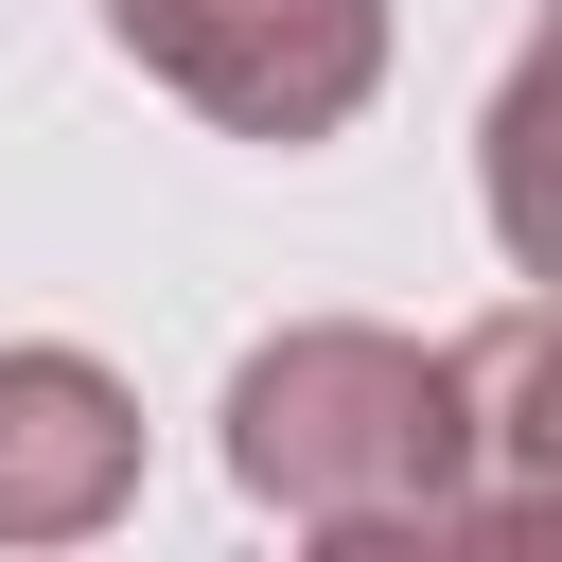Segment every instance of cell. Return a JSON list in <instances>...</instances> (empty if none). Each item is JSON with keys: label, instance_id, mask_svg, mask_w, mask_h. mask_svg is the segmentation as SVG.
Instances as JSON below:
<instances>
[{"label": "cell", "instance_id": "obj_1", "mask_svg": "<svg viewBox=\"0 0 562 562\" xmlns=\"http://www.w3.org/2000/svg\"><path fill=\"white\" fill-rule=\"evenodd\" d=\"M228 474L299 544H422L457 527V351L369 316H299L228 369Z\"/></svg>", "mask_w": 562, "mask_h": 562}, {"label": "cell", "instance_id": "obj_2", "mask_svg": "<svg viewBox=\"0 0 562 562\" xmlns=\"http://www.w3.org/2000/svg\"><path fill=\"white\" fill-rule=\"evenodd\" d=\"M105 35L228 140H334L386 88V0H105Z\"/></svg>", "mask_w": 562, "mask_h": 562}, {"label": "cell", "instance_id": "obj_3", "mask_svg": "<svg viewBox=\"0 0 562 562\" xmlns=\"http://www.w3.org/2000/svg\"><path fill=\"white\" fill-rule=\"evenodd\" d=\"M140 492V404L88 351H0V544H88Z\"/></svg>", "mask_w": 562, "mask_h": 562}, {"label": "cell", "instance_id": "obj_4", "mask_svg": "<svg viewBox=\"0 0 562 562\" xmlns=\"http://www.w3.org/2000/svg\"><path fill=\"white\" fill-rule=\"evenodd\" d=\"M457 527L562 544V299L457 334Z\"/></svg>", "mask_w": 562, "mask_h": 562}, {"label": "cell", "instance_id": "obj_5", "mask_svg": "<svg viewBox=\"0 0 562 562\" xmlns=\"http://www.w3.org/2000/svg\"><path fill=\"white\" fill-rule=\"evenodd\" d=\"M474 176H492V246L562 299V0L527 18V53H509V88H492V123H474Z\"/></svg>", "mask_w": 562, "mask_h": 562}]
</instances>
